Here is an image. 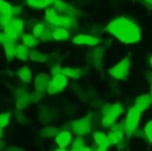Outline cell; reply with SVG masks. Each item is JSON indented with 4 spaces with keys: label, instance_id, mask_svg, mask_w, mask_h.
Returning a JSON list of instances; mask_svg holds the SVG:
<instances>
[{
    "label": "cell",
    "instance_id": "cell-2",
    "mask_svg": "<svg viewBox=\"0 0 152 151\" xmlns=\"http://www.w3.org/2000/svg\"><path fill=\"white\" fill-rule=\"evenodd\" d=\"M140 115H141V111H139L138 108H135L134 106L132 108L128 109L127 114H126V119H125V128L126 132L125 134L127 137H131L134 134V132H137V127L139 125V120H140Z\"/></svg>",
    "mask_w": 152,
    "mask_h": 151
},
{
    "label": "cell",
    "instance_id": "cell-17",
    "mask_svg": "<svg viewBox=\"0 0 152 151\" xmlns=\"http://www.w3.org/2000/svg\"><path fill=\"white\" fill-rule=\"evenodd\" d=\"M93 138L94 141L96 143L97 146H103L107 144V133L102 132V131H96L93 133Z\"/></svg>",
    "mask_w": 152,
    "mask_h": 151
},
{
    "label": "cell",
    "instance_id": "cell-16",
    "mask_svg": "<svg viewBox=\"0 0 152 151\" xmlns=\"http://www.w3.org/2000/svg\"><path fill=\"white\" fill-rule=\"evenodd\" d=\"M108 74L113 77V78H116V80H125L127 77V73L121 70L120 68H118L116 65L112 67L109 70H108Z\"/></svg>",
    "mask_w": 152,
    "mask_h": 151
},
{
    "label": "cell",
    "instance_id": "cell-48",
    "mask_svg": "<svg viewBox=\"0 0 152 151\" xmlns=\"http://www.w3.org/2000/svg\"><path fill=\"white\" fill-rule=\"evenodd\" d=\"M71 151H75V150H71Z\"/></svg>",
    "mask_w": 152,
    "mask_h": 151
},
{
    "label": "cell",
    "instance_id": "cell-13",
    "mask_svg": "<svg viewBox=\"0 0 152 151\" xmlns=\"http://www.w3.org/2000/svg\"><path fill=\"white\" fill-rule=\"evenodd\" d=\"M17 75H18V77H19L23 82H25V83H30V82H31V77H32V75H31L30 69H28L26 65L19 68V69L17 70Z\"/></svg>",
    "mask_w": 152,
    "mask_h": 151
},
{
    "label": "cell",
    "instance_id": "cell-41",
    "mask_svg": "<svg viewBox=\"0 0 152 151\" xmlns=\"http://www.w3.org/2000/svg\"><path fill=\"white\" fill-rule=\"evenodd\" d=\"M146 137H147L148 141H150V143H152V131H151V132H150V133H148V134H147Z\"/></svg>",
    "mask_w": 152,
    "mask_h": 151
},
{
    "label": "cell",
    "instance_id": "cell-3",
    "mask_svg": "<svg viewBox=\"0 0 152 151\" xmlns=\"http://www.w3.org/2000/svg\"><path fill=\"white\" fill-rule=\"evenodd\" d=\"M68 84V80L66 77L63 75V74H59V75H56L51 78L50 83H49V87L46 89L48 94L50 95H55V94H58L59 92H62Z\"/></svg>",
    "mask_w": 152,
    "mask_h": 151
},
{
    "label": "cell",
    "instance_id": "cell-23",
    "mask_svg": "<svg viewBox=\"0 0 152 151\" xmlns=\"http://www.w3.org/2000/svg\"><path fill=\"white\" fill-rule=\"evenodd\" d=\"M30 102H31V100H30V94L24 95V96H20V97L17 99V108L23 109V108H25Z\"/></svg>",
    "mask_w": 152,
    "mask_h": 151
},
{
    "label": "cell",
    "instance_id": "cell-38",
    "mask_svg": "<svg viewBox=\"0 0 152 151\" xmlns=\"http://www.w3.org/2000/svg\"><path fill=\"white\" fill-rule=\"evenodd\" d=\"M108 146H109V144L107 143V144H106V145H103V146H97V149H96L95 151H106Z\"/></svg>",
    "mask_w": 152,
    "mask_h": 151
},
{
    "label": "cell",
    "instance_id": "cell-44",
    "mask_svg": "<svg viewBox=\"0 0 152 151\" xmlns=\"http://www.w3.org/2000/svg\"><path fill=\"white\" fill-rule=\"evenodd\" d=\"M53 151H66V150H64V149H57V150H53Z\"/></svg>",
    "mask_w": 152,
    "mask_h": 151
},
{
    "label": "cell",
    "instance_id": "cell-27",
    "mask_svg": "<svg viewBox=\"0 0 152 151\" xmlns=\"http://www.w3.org/2000/svg\"><path fill=\"white\" fill-rule=\"evenodd\" d=\"M12 8H13L12 5H10V4L6 2L5 0H0V12H1V13L12 14ZM12 15H13V14H12Z\"/></svg>",
    "mask_w": 152,
    "mask_h": 151
},
{
    "label": "cell",
    "instance_id": "cell-9",
    "mask_svg": "<svg viewBox=\"0 0 152 151\" xmlns=\"http://www.w3.org/2000/svg\"><path fill=\"white\" fill-rule=\"evenodd\" d=\"M102 113L103 114H108V115H112L114 118H118L121 115V113H124V108L118 105V103H112V105H106L102 109Z\"/></svg>",
    "mask_w": 152,
    "mask_h": 151
},
{
    "label": "cell",
    "instance_id": "cell-31",
    "mask_svg": "<svg viewBox=\"0 0 152 151\" xmlns=\"http://www.w3.org/2000/svg\"><path fill=\"white\" fill-rule=\"evenodd\" d=\"M13 40H12V38L8 36V33L2 29V30H0V43H2L4 45H6V44H8V43H12Z\"/></svg>",
    "mask_w": 152,
    "mask_h": 151
},
{
    "label": "cell",
    "instance_id": "cell-32",
    "mask_svg": "<svg viewBox=\"0 0 152 151\" xmlns=\"http://www.w3.org/2000/svg\"><path fill=\"white\" fill-rule=\"evenodd\" d=\"M115 119H116V118H114V117H112V115L103 114V115H102V125H103V126H113Z\"/></svg>",
    "mask_w": 152,
    "mask_h": 151
},
{
    "label": "cell",
    "instance_id": "cell-5",
    "mask_svg": "<svg viewBox=\"0 0 152 151\" xmlns=\"http://www.w3.org/2000/svg\"><path fill=\"white\" fill-rule=\"evenodd\" d=\"M72 42L77 45H88V46H96L99 43H100V39L95 36H91V34H83V33H80V34H76L74 38H72Z\"/></svg>",
    "mask_w": 152,
    "mask_h": 151
},
{
    "label": "cell",
    "instance_id": "cell-39",
    "mask_svg": "<svg viewBox=\"0 0 152 151\" xmlns=\"http://www.w3.org/2000/svg\"><path fill=\"white\" fill-rule=\"evenodd\" d=\"M44 1H45V2L48 4V6H49V5H55L58 0H44Z\"/></svg>",
    "mask_w": 152,
    "mask_h": 151
},
{
    "label": "cell",
    "instance_id": "cell-12",
    "mask_svg": "<svg viewBox=\"0 0 152 151\" xmlns=\"http://www.w3.org/2000/svg\"><path fill=\"white\" fill-rule=\"evenodd\" d=\"M28 58L33 62H39V63H43V62H46L48 59V55L44 54L43 51L40 50H37V49H32L30 50V55H28Z\"/></svg>",
    "mask_w": 152,
    "mask_h": 151
},
{
    "label": "cell",
    "instance_id": "cell-11",
    "mask_svg": "<svg viewBox=\"0 0 152 151\" xmlns=\"http://www.w3.org/2000/svg\"><path fill=\"white\" fill-rule=\"evenodd\" d=\"M30 55V50L27 46L23 45V44H17L15 45V58L19 61H26Z\"/></svg>",
    "mask_w": 152,
    "mask_h": 151
},
{
    "label": "cell",
    "instance_id": "cell-21",
    "mask_svg": "<svg viewBox=\"0 0 152 151\" xmlns=\"http://www.w3.org/2000/svg\"><path fill=\"white\" fill-rule=\"evenodd\" d=\"M102 59H103V48L102 46H100V48H97L96 50H95V52H94V63H95V65L99 68H101V64H102Z\"/></svg>",
    "mask_w": 152,
    "mask_h": 151
},
{
    "label": "cell",
    "instance_id": "cell-29",
    "mask_svg": "<svg viewBox=\"0 0 152 151\" xmlns=\"http://www.w3.org/2000/svg\"><path fill=\"white\" fill-rule=\"evenodd\" d=\"M116 67L118 68H120L121 70H124V71H128V69H129V67H131V59L129 58H124V59H121L118 64H116Z\"/></svg>",
    "mask_w": 152,
    "mask_h": 151
},
{
    "label": "cell",
    "instance_id": "cell-25",
    "mask_svg": "<svg viewBox=\"0 0 152 151\" xmlns=\"http://www.w3.org/2000/svg\"><path fill=\"white\" fill-rule=\"evenodd\" d=\"M71 147H72V150H75V151L81 150L82 147H84V139H83L81 136H77V137L74 139V141H71Z\"/></svg>",
    "mask_w": 152,
    "mask_h": 151
},
{
    "label": "cell",
    "instance_id": "cell-18",
    "mask_svg": "<svg viewBox=\"0 0 152 151\" xmlns=\"http://www.w3.org/2000/svg\"><path fill=\"white\" fill-rule=\"evenodd\" d=\"M55 10H56V12H62V13H68V14H71L74 12L72 7H70L66 2H64L62 0H58L55 4Z\"/></svg>",
    "mask_w": 152,
    "mask_h": 151
},
{
    "label": "cell",
    "instance_id": "cell-40",
    "mask_svg": "<svg viewBox=\"0 0 152 151\" xmlns=\"http://www.w3.org/2000/svg\"><path fill=\"white\" fill-rule=\"evenodd\" d=\"M78 151H93V149H91V147H88V146H84V147H82V149L78 150Z\"/></svg>",
    "mask_w": 152,
    "mask_h": 151
},
{
    "label": "cell",
    "instance_id": "cell-22",
    "mask_svg": "<svg viewBox=\"0 0 152 151\" xmlns=\"http://www.w3.org/2000/svg\"><path fill=\"white\" fill-rule=\"evenodd\" d=\"M62 74L65 76V77H71V78H78L80 77V70L77 69H74V68H64L62 70Z\"/></svg>",
    "mask_w": 152,
    "mask_h": 151
},
{
    "label": "cell",
    "instance_id": "cell-42",
    "mask_svg": "<svg viewBox=\"0 0 152 151\" xmlns=\"http://www.w3.org/2000/svg\"><path fill=\"white\" fill-rule=\"evenodd\" d=\"M142 1H144V4H146V5L152 6V0H142Z\"/></svg>",
    "mask_w": 152,
    "mask_h": 151
},
{
    "label": "cell",
    "instance_id": "cell-36",
    "mask_svg": "<svg viewBox=\"0 0 152 151\" xmlns=\"http://www.w3.org/2000/svg\"><path fill=\"white\" fill-rule=\"evenodd\" d=\"M151 131H152V120H150V121L145 125V127H144V133H145V136H147Z\"/></svg>",
    "mask_w": 152,
    "mask_h": 151
},
{
    "label": "cell",
    "instance_id": "cell-43",
    "mask_svg": "<svg viewBox=\"0 0 152 151\" xmlns=\"http://www.w3.org/2000/svg\"><path fill=\"white\" fill-rule=\"evenodd\" d=\"M2 137V127H0V138Z\"/></svg>",
    "mask_w": 152,
    "mask_h": 151
},
{
    "label": "cell",
    "instance_id": "cell-4",
    "mask_svg": "<svg viewBox=\"0 0 152 151\" xmlns=\"http://www.w3.org/2000/svg\"><path fill=\"white\" fill-rule=\"evenodd\" d=\"M71 130L75 132L77 136H83L86 133H89L91 130V120L89 117H84L81 119H77L72 121L71 124Z\"/></svg>",
    "mask_w": 152,
    "mask_h": 151
},
{
    "label": "cell",
    "instance_id": "cell-34",
    "mask_svg": "<svg viewBox=\"0 0 152 151\" xmlns=\"http://www.w3.org/2000/svg\"><path fill=\"white\" fill-rule=\"evenodd\" d=\"M11 113H1L0 114V127H5L10 122Z\"/></svg>",
    "mask_w": 152,
    "mask_h": 151
},
{
    "label": "cell",
    "instance_id": "cell-10",
    "mask_svg": "<svg viewBox=\"0 0 152 151\" xmlns=\"http://www.w3.org/2000/svg\"><path fill=\"white\" fill-rule=\"evenodd\" d=\"M59 17H61V15L57 14V12H56L55 8H48L46 12H45V19H46V21H48L50 25H52V26H58Z\"/></svg>",
    "mask_w": 152,
    "mask_h": 151
},
{
    "label": "cell",
    "instance_id": "cell-24",
    "mask_svg": "<svg viewBox=\"0 0 152 151\" xmlns=\"http://www.w3.org/2000/svg\"><path fill=\"white\" fill-rule=\"evenodd\" d=\"M44 30H45V24L38 23V24H36V25L32 27V34H33L36 38H40V36L43 34Z\"/></svg>",
    "mask_w": 152,
    "mask_h": 151
},
{
    "label": "cell",
    "instance_id": "cell-7",
    "mask_svg": "<svg viewBox=\"0 0 152 151\" xmlns=\"http://www.w3.org/2000/svg\"><path fill=\"white\" fill-rule=\"evenodd\" d=\"M152 105V96L150 94H141L134 101V107L139 111H145Z\"/></svg>",
    "mask_w": 152,
    "mask_h": 151
},
{
    "label": "cell",
    "instance_id": "cell-30",
    "mask_svg": "<svg viewBox=\"0 0 152 151\" xmlns=\"http://www.w3.org/2000/svg\"><path fill=\"white\" fill-rule=\"evenodd\" d=\"M12 19H13V15L12 14H7V13H1L0 12V25L2 27L6 26V25H8Z\"/></svg>",
    "mask_w": 152,
    "mask_h": 151
},
{
    "label": "cell",
    "instance_id": "cell-15",
    "mask_svg": "<svg viewBox=\"0 0 152 151\" xmlns=\"http://www.w3.org/2000/svg\"><path fill=\"white\" fill-rule=\"evenodd\" d=\"M52 38L56 40H66L69 38V32L64 27H56L52 32Z\"/></svg>",
    "mask_w": 152,
    "mask_h": 151
},
{
    "label": "cell",
    "instance_id": "cell-8",
    "mask_svg": "<svg viewBox=\"0 0 152 151\" xmlns=\"http://www.w3.org/2000/svg\"><path fill=\"white\" fill-rule=\"evenodd\" d=\"M72 140V134L70 131H61L57 136H56V143L59 146V149H64L66 147Z\"/></svg>",
    "mask_w": 152,
    "mask_h": 151
},
{
    "label": "cell",
    "instance_id": "cell-33",
    "mask_svg": "<svg viewBox=\"0 0 152 151\" xmlns=\"http://www.w3.org/2000/svg\"><path fill=\"white\" fill-rule=\"evenodd\" d=\"M56 131H57L56 127L49 126V127H45L44 130H42V136L43 137H52L56 134Z\"/></svg>",
    "mask_w": 152,
    "mask_h": 151
},
{
    "label": "cell",
    "instance_id": "cell-26",
    "mask_svg": "<svg viewBox=\"0 0 152 151\" xmlns=\"http://www.w3.org/2000/svg\"><path fill=\"white\" fill-rule=\"evenodd\" d=\"M26 4L33 8H46L48 4L44 0H26Z\"/></svg>",
    "mask_w": 152,
    "mask_h": 151
},
{
    "label": "cell",
    "instance_id": "cell-35",
    "mask_svg": "<svg viewBox=\"0 0 152 151\" xmlns=\"http://www.w3.org/2000/svg\"><path fill=\"white\" fill-rule=\"evenodd\" d=\"M62 68L59 67V64H56V65H53L52 68H51V75H53V76H56V75H59V74H62Z\"/></svg>",
    "mask_w": 152,
    "mask_h": 151
},
{
    "label": "cell",
    "instance_id": "cell-19",
    "mask_svg": "<svg viewBox=\"0 0 152 151\" xmlns=\"http://www.w3.org/2000/svg\"><path fill=\"white\" fill-rule=\"evenodd\" d=\"M75 23V18L70 17V15H61L59 17V23H58V27H70L72 24Z\"/></svg>",
    "mask_w": 152,
    "mask_h": 151
},
{
    "label": "cell",
    "instance_id": "cell-45",
    "mask_svg": "<svg viewBox=\"0 0 152 151\" xmlns=\"http://www.w3.org/2000/svg\"><path fill=\"white\" fill-rule=\"evenodd\" d=\"M2 147H4V143H1V141H0V150H1Z\"/></svg>",
    "mask_w": 152,
    "mask_h": 151
},
{
    "label": "cell",
    "instance_id": "cell-37",
    "mask_svg": "<svg viewBox=\"0 0 152 151\" xmlns=\"http://www.w3.org/2000/svg\"><path fill=\"white\" fill-rule=\"evenodd\" d=\"M21 11V8H20V6H13V8H12V14L13 15H15L17 13H19Z\"/></svg>",
    "mask_w": 152,
    "mask_h": 151
},
{
    "label": "cell",
    "instance_id": "cell-14",
    "mask_svg": "<svg viewBox=\"0 0 152 151\" xmlns=\"http://www.w3.org/2000/svg\"><path fill=\"white\" fill-rule=\"evenodd\" d=\"M21 37V42H23V45L27 46V48H33L38 44V40L37 38L32 34V33H24L20 36Z\"/></svg>",
    "mask_w": 152,
    "mask_h": 151
},
{
    "label": "cell",
    "instance_id": "cell-47",
    "mask_svg": "<svg viewBox=\"0 0 152 151\" xmlns=\"http://www.w3.org/2000/svg\"><path fill=\"white\" fill-rule=\"evenodd\" d=\"M151 94H152V84H151Z\"/></svg>",
    "mask_w": 152,
    "mask_h": 151
},
{
    "label": "cell",
    "instance_id": "cell-20",
    "mask_svg": "<svg viewBox=\"0 0 152 151\" xmlns=\"http://www.w3.org/2000/svg\"><path fill=\"white\" fill-rule=\"evenodd\" d=\"M4 48H5V56L8 61H12L13 58H15V45L13 44V42L4 45Z\"/></svg>",
    "mask_w": 152,
    "mask_h": 151
},
{
    "label": "cell",
    "instance_id": "cell-1",
    "mask_svg": "<svg viewBox=\"0 0 152 151\" xmlns=\"http://www.w3.org/2000/svg\"><path fill=\"white\" fill-rule=\"evenodd\" d=\"M106 30L122 43H137L141 37L138 25L124 17L112 20Z\"/></svg>",
    "mask_w": 152,
    "mask_h": 151
},
{
    "label": "cell",
    "instance_id": "cell-28",
    "mask_svg": "<svg viewBox=\"0 0 152 151\" xmlns=\"http://www.w3.org/2000/svg\"><path fill=\"white\" fill-rule=\"evenodd\" d=\"M52 25H50V26H45V30H44V32H43V34L40 36V40L42 42H48V40H50L51 38H52V32L53 31H51V27Z\"/></svg>",
    "mask_w": 152,
    "mask_h": 151
},
{
    "label": "cell",
    "instance_id": "cell-46",
    "mask_svg": "<svg viewBox=\"0 0 152 151\" xmlns=\"http://www.w3.org/2000/svg\"><path fill=\"white\" fill-rule=\"evenodd\" d=\"M150 63H151V65H152V56H151V58H150Z\"/></svg>",
    "mask_w": 152,
    "mask_h": 151
},
{
    "label": "cell",
    "instance_id": "cell-6",
    "mask_svg": "<svg viewBox=\"0 0 152 151\" xmlns=\"http://www.w3.org/2000/svg\"><path fill=\"white\" fill-rule=\"evenodd\" d=\"M50 81L51 80H50V76L48 74H44V73L38 74L34 78V89H36V92L43 93L44 90H46L48 87H49Z\"/></svg>",
    "mask_w": 152,
    "mask_h": 151
}]
</instances>
